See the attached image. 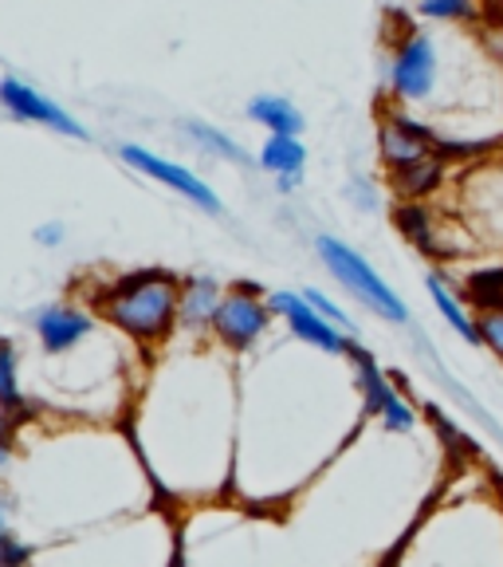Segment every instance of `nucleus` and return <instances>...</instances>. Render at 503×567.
<instances>
[{"label":"nucleus","mask_w":503,"mask_h":567,"mask_svg":"<svg viewBox=\"0 0 503 567\" xmlns=\"http://www.w3.org/2000/svg\"><path fill=\"white\" fill-rule=\"evenodd\" d=\"M429 296H433L437 311L444 316V323H449L452 331H457L464 343L480 347V336H476V316H469V308H464V296L452 292V284L444 280V276L429 272Z\"/></svg>","instance_id":"ddd939ff"},{"label":"nucleus","mask_w":503,"mask_h":567,"mask_svg":"<svg viewBox=\"0 0 503 567\" xmlns=\"http://www.w3.org/2000/svg\"><path fill=\"white\" fill-rule=\"evenodd\" d=\"M248 115L256 118V123L272 126L275 134H300L303 131V115L295 111L292 103H287V99H280V95L252 99V103H248Z\"/></svg>","instance_id":"4468645a"},{"label":"nucleus","mask_w":503,"mask_h":567,"mask_svg":"<svg viewBox=\"0 0 503 567\" xmlns=\"http://www.w3.org/2000/svg\"><path fill=\"white\" fill-rule=\"evenodd\" d=\"M378 417H381V425H386L389 434H409V430L417 425L413 406H409V402L401 399V394H394V399H389L386 406H381Z\"/></svg>","instance_id":"aec40b11"},{"label":"nucleus","mask_w":503,"mask_h":567,"mask_svg":"<svg viewBox=\"0 0 503 567\" xmlns=\"http://www.w3.org/2000/svg\"><path fill=\"white\" fill-rule=\"evenodd\" d=\"M217 303H221L217 284H209V280L193 284V288H189V296H186V319H189V323H205V319H212Z\"/></svg>","instance_id":"a211bd4d"},{"label":"nucleus","mask_w":503,"mask_h":567,"mask_svg":"<svg viewBox=\"0 0 503 567\" xmlns=\"http://www.w3.org/2000/svg\"><path fill=\"white\" fill-rule=\"evenodd\" d=\"M0 406L9 410L17 417V410L24 406L20 402V390H17V354H12L9 339H0Z\"/></svg>","instance_id":"f3484780"},{"label":"nucleus","mask_w":503,"mask_h":567,"mask_svg":"<svg viewBox=\"0 0 503 567\" xmlns=\"http://www.w3.org/2000/svg\"><path fill=\"white\" fill-rule=\"evenodd\" d=\"M272 308L287 319V328H292L303 343L318 347V351H327V354H346V343H350V339L338 336V323H331L327 316H318V311L307 303V296L275 292Z\"/></svg>","instance_id":"39448f33"},{"label":"nucleus","mask_w":503,"mask_h":567,"mask_svg":"<svg viewBox=\"0 0 503 567\" xmlns=\"http://www.w3.org/2000/svg\"><path fill=\"white\" fill-rule=\"evenodd\" d=\"M106 316L138 339H161L177 319V284L166 272H138L118 280L106 296Z\"/></svg>","instance_id":"f257e3e1"},{"label":"nucleus","mask_w":503,"mask_h":567,"mask_svg":"<svg viewBox=\"0 0 503 567\" xmlns=\"http://www.w3.org/2000/svg\"><path fill=\"white\" fill-rule=\"evenodd\" d=\"M318 257H323V265L331 268V276L343 284L354 300H363L366 308L378 311V316L389 319V323H409L406 300H401V296L394 292V288H389V284L381 280V276L374 272L350 245H343V240H335V237H318Z\"/></svg>","instance_id":"f03ea898"},{"label":"nucleus","mask_w":503,"mask_h":567,"mask_svg":"<svg viewBox=\"0 0 503 567\" xmlns=\"http://www.w3.org/2000/svg\"><path fill=\"white\" fill-rule=\"evenodd\" d=\"M35 328H40V339H44L48 351H67L91 331V319L75 308H48L44 316L35 319Z\"/></svg>","instance_id":"9b49d317"},{"label":"nucleus","mask_w":503,"mask_h":567,"mask_svg":"<svg viewBox=\"0 0 503 567\" xmlns=\"http://www.w3.org/2000/svg\"><path fill=\"white\" fill-rule=\"evenodd\" d=\"M303 296H307V303L318 311V316H327L331 323H338V328H350V319L343 316V308H338V303H331L327 296H318L315 288H311V292H303Z\"/></svg>","instance_id":"5701e85b"},{"label":"nucleus","mask_w":503,"mask_h":567,"mask_svg":"<svg viewBox=\"0 0 503 567\" xmlns=\"http://www.w3.org/2000/svg\"><path fill=\"white\" fill-rule=\"evenodd\" d=\"M123 162H130V166L142 169V174H150V177H158V182H166V186H174L177 194H186L189 202H197L201 209L221 213V202H217V194L205 186L201 177L189 174V169L174 166V162L158 158V154H150V151H142V146H123Z\"/></svg>","instance_id":"423d86ee"},{"label":"nucleus","mask_w":503,"mask_h":567,"mask_svg":"<svg viewBox=\"0 0 503 567\" xmlns=\"http://www.w3.org/2000/svg\"><path fill=\"white\" fill-rule=\"evenodd\" d=\"M484 12L492 17V24L503 32V0H484Z\"/></svg>","instance_id":"b1692460"},{"label":"nucleus","mask_w":503,"mask_h":567,"mask_svg":"<svg viewBox=\"0 0 503 567\" xmlns=\"http://www.w3.org/2000/svg\"><path fill=\"white\" fill-rule=\"evenodd\" d=\"M0 103L9 106L12 115H20V118H32V123H48V126H55V131H63V134H71V138H87V131H83L75 118L63 111V106H55L52 99H44L40 91H32V87H24V83H17V80H4L0 83Z\"/></svg>","instance_id":"0eeeda50"},{"label":"nucleus","mask_w":503,"mask_h":567,"mask_svg":"<svg viewBox=\"0 0 503 567\" xmlns=\"http://www.w3.org/2000/svg\"><path fill=\"white\" fill-rule=\"evenodd\" d=\"M20 559H28V548L9 532V501L0 496V564H20Z\"/></svg>","instance_id":"412c9836"},{"label":"nucleus","mask_w":503,"mask_h":567,"mask_svg":"<svg viewBox=\"0 0 503 567\" xmlns=\"http://www.w3.org/2000/svg\"><path fill=\"white\" fill-rule=\"evenodd\" d=\"M346 354H350L354 371H358V390H363V414L378 417L381 406H386V402L394 399L398 390L389 386L386 374L378 371V363H374L370 351H366L363 343H346Z\"/></svg>","instance_id":"9d476101"},{"label":"nucleus","mask_w":503,"mask_h":567,"mask_svg":"<svg viewBox=\"0 0 503 567\" xmlns=\"http://www.w3.org/2000/svg\"><path fill=\"white\" fill-rule=\"evenodd\" d=\"M472 316H476L480 347H488V351L503 359V308H476Z\"/></svg>","instance_id":"6ab92c4d"},{"label":"nucleus","mask_w":503,"mask_h":567,"mask_svg":"<svg viewBox=\"0 0 503 567\" xmlns=\"http://www.w3.org/2000/svg\"><path fill=\"white\" fill-rule=\"evenodd\" d=\"M212 328L221 331L224 343L232 347H252L260 336H264L268 328V308L256 300V296L248 292V284H240V292H232L229 300L217 303V311H212Z\"/></svg>","instance_id":"20e7f679"},{"label":"nucleus","mask_w":503,"mask_h":567,"mask_svg":"<svg viewBox=\"0 0 503 567\" xmlns=\"http://www.w3.org/2000/svg\"><path fill=\"white\" fill-rule=\"evenodd\" d=\"M9 465V442H0V470Z\"/></svg>","instance_id":"393cba45"},{"label":"nucleus","mask_w":503,"mask_h":567,"mask_svg":"<svg viewBox=\"0 0 503 567\" xmlns=\"http://www.w3.org/2000/svg\"><path fill=\"white\" fill-rule=\"evenodd\" d=\"M189 134H193V138H201L205 146H209V151H217V154H224V158H232V162H244V151H240L237 142H229L224 138V134H217V131H209V126L205 123H189L186 126Z\"/></svg>","instance_id":"4be33fe9"},{"label":"nucleus","mask_w":503,"mask_h":567,"mask_svg":"<svg viewBox=\"0 0 503 567\" xmlns=\"http://www.w3.org/2000/svg\"><path fill=\"white\" fill-rule=\"evenodd\" d=\"M464 300L472 308H503V265L495 268H480L464 280Z\"/></svg>","instance_id":"dca6fc26"},{"label":"nucleus","mask_w":503,"mask_h":567,"mask_svg":"<svg viewBox=\"0 0 503 567\" xmlns=\"http://www.w3.org/2000/svg\"><path fill=\"white\" fill-rule=\"evenodd\" d=\"M413 9L421 20L437 24H476L484 17V0H417Z\"/></svg>","instance_id":"2eb2a0df"},{"label":"nucleus","mask_w":503,"mask_h":567,"mask_svg":"<svg viewBox=\"0 0 503 567\" xmlns=\"http://www.w3.org/2000/svg\"><path fill=\"white\" fill-rule=\"evenodd\" d=\"M303 162H307V151H303L300 134H272L268 146L260 151V166L280 177V189H292L300 182Z\"/></svg>","instance_id":"1a4fd4ad"},{"label":"nucleus","mask_w":503,"mask_h":567,"mask_svg":"<svg viewBox=\"0 0 503 567\" xmlns=\"http://www.w3.org/2000/svg\"><path fill=\"white\" fill-rule=\"evenodd\" d=\"M398 229L421 248L425 257H441V217L425 202H406L398 209Z\"/></svg>","instance_id":"f8f14e48"},{"label":"nucleus","mask_w":503,"mask_h":567,"mask_svg":"<svg viewBox=\"0 0 503 567\" xmlns=\"http://www.w3.org/2000/svg\"><path fill=\"white\" fill-rule=\"evenodd\" d=\"M441 44H437L433 32H421V28H409L401 35L394 63H389V87L394 95L406 99V103H433L437 87H441Z\"/></svg>","instance_id":"7ed1b4c3"},{"label":"nucleus","mask_w":503,"mask_h":567,"mask_svg":"<svg viewBox=\"0 0 503 567\" xmlns=\"http://www.w3.org/2000/svg\"><path fill=\"white\" fill-rule=\"evenodd\" d=\"M444 177H449V154H429V158H421V162L389 169L394 194H398L401 202H425L429 194H441Z\"/></svg>","instance_id":"6e6552de"}]
</instances>
